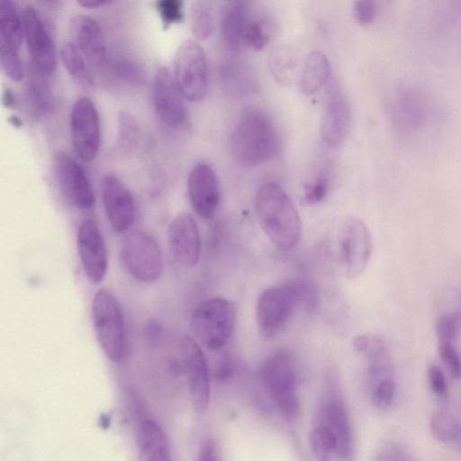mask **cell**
<instances>
[{"label": "cell", "mask_w": 461, "mask_h": 461, "mask_svg": "<svg viewBox=\"0 0 461 461\" xmlns=\"http://www.w3.org/2000/svg\"><path fill=\"white\" fill-rule=\"evenodd\" d=\"M246 24L245 10L241 5H232L225 11L221 30L223 41L229 49L233 50L240 47Z\"/></svg>", "instance_id": "28"}, {"label": "cell", "mask_w": 461, "mask_h": 461, "mask_svg": "<svg viewBox=\"0 0 461 461\" xmlns=\"http://www.w3.org/2000/svg\"><path fill=\"white\" fill-rule=\"evenodd\" d=\"M72 146L77 158L84 162L93 161L101 141L97 109L91 99L79 97L73 104L69 116Z\"/></svg>", "instance_id": "9"}, {"label": "cell", "mask_w": 461, "mask_h": 461, "mask_svg": "<svg viewBox=\"0 0 461 461\" xmlns=\"http://www.w3.org/2000/svg\"><path fill=\"white\" fill-rule=\"evenodd\" d=\"M173 65V77L185 99L202 100L208 87V66L200 44L192 40L182 42L175 53Z\"/></svg>", "instance_id": "8"}, {"label": "cell", "mask_w": 461, "mask_h": 461, "mask_svg": "<svg viewBox=\"0 0 461 461\" xmlns=\"http://www.w3.org/2000/svg\"><path fill=\"white\" fill-rule=\"evenodd\" d=\"M102 199L106 217L112 228L124 232L135 220V203L127 186L115 176L107 175L102 180Z\"/></svg>", "instance_id": "16"}, {"label": "cell", "mask_w": 461, "mask_h": 461, "mask_svg": "<svg viewBox=\"0 0 461 461\" xmlns=\"http://www.w3.org/2000/svg\"><path fill=\"white\" fill-rule=\"evenodd\" d=\"M408 458L405 450L395 445L385 447L378 457L380 460H405Z\"/></svg>", "instance_id": "45"}, {"label": "cell", "mask_w": 461, "mask_h": 461, "mask_svg": "<svg viewBox=\"0 0 461 461\" xmlns=\"http://www.w3.org/2000/svg\"><path fill=\"white\" fill-rule=\"evenodd\" d=\"M376 13L377 8L375 0H356L354 3V19L362 26H367L373 23L376 17Z\"/></svg>", "instance_id": "42"}, {"label": "cell", "mask_w": 461, "mask_h": 461, "mask_svg": "<svg viewBox=\"0 0 461 461\" xmlns=\"http://www.w3.org/2000/svg\"><path fill=\"white\" fill-rule=\"evenodd\" d=\"M260 381L284 416L295 419L300 413L297 377L289 355L276 352L267 357L259 369Z\"/></svg>", "instance_id": "6"}, {"label": "cell", "mask_w": 461, "mask_h": 461, "mask_svg": "<svg viewBox=\"0 0 461 461\" xmlns=\"http://www.w3.org/2000/svg\"><path fill=\"white\" fill-rule=\"evenodd\" d=\"M395 393V383L391 376H386L375 384L371 394L372 404L379 410L387 409L393 402Z\"/></svg>", "instance_id": "36"}, {"label": "cell", "mask_w": 461, "mask_h": 461, "mask_svg": "<svg viewBox=\"0 0 461 461\" xmlns=\"http://www.w3.org/2000/svg\"><path fill=\"white\" fill-rule=\"evenodd\" d=\"M170 250L175 258L183 266L197 264L201 241L197 224L188 213L177 214L170 222L167 230Z\"/></svg>", "instance_id": "18"}, {"label": "cell", "mask_w": 461, "mask_h": 461, "mask_svg": "<svg viewBox=\"0 0 461 461\" xmlns=\"http://www.w3.org/2000/svg\"><path fill=\"white\" fill-rule=\"evenodd\" d=\"M217 457V446L212 439L204 441L200 448L198 460L213 461Z\"/></svg>", "instance_id": "46"}, {"label": "cell", "mask_w": 461, "mask_h": 461, "mask_svg": "<svg viewBox=\"0 0 461 461\" xmlns=\"http://www.w3.org/2000/svg\"><path fill=\"white\" fill-rule=\"evenodd\" d=\"M78 256L86 276L94 285L99 284L108 268V253L98 225L91 219L80 222L77 233Z\"/></svg>", "instance_id": "12"}, {"label": "cell", "mask_w": 461, "mask_h": 461, "mask_svg": "<svg viewBox=\"0 0 461 461\" xmlns=\"http://www.w3.org/2000/svg\"><path fill=\"white\" fill-rule=\"evenodd\" d=\"M60 59L72 79L84 87L93 85L92 75L86 65V59L72 41L65 42L60 50Z\"/></svg>", "instance_id": "27"}, {"label": "cell", "mask_w": 461, "mask_h": 461, "mask_svg": "<svg viewBox=\"0 0 461 461\" xmlns=\"http://www.w3.org/2000/svg\"><path fill=\"white\" fill-rule=\"evenodd\" d=\"M112 71L118 79L132 86L141 85L145 77L140 67L130 60L117 61Z\"/></svg>", "instance_id": "38"}, {"label": "cell", "mask_w": 461, "mask_h": 461, "mask_svg": "<svg viewBox=\"0 0 461 461\" xmlns=\"http://www.w3.org/2000/svg\"><path fill=\"white\" fill-rule=\"evenodd\" d=\"M319 420L323 421L336 436L337 456L340 458L348 457L352 450V434L348 415L341 400H329L322 407Z\"/></svg>", "instance_id": "22"}, {"label": "cell", "mask_w": 461, "mask_h": 461, "mask_svg": "<svg viewBox=\"0 0 461 461\" xmlns=\"http://www.w3.org/2000/svg\"><path fill=\"white\" fill-rule=\"evenodd\" d=\"M151 96L154 109L163 123L170 127H177L185 122L186 117L185 97L172 72L167 68H159L155 74Z\"/></svg>", "instance_id": "15"}, {"label": "cell", "mask_w": 461, "mask_h": 461, "mask_svg": "<svg viewBox=\"0 0 461 461\" xmlns=\"http://www.w3.org/2000/svg\"><path fill=\"white\" fill-rule=\"evenodd\" d=\"M187 192L194 212L202 219L212 218L218 207L220 191L213 169L206 163H199L191 170L187 179Z\"/></svg>", "instance_id": "17"}, {"label": "cell", "mask_w": 461, "mask_h": 461, "mask_svg": "<svg viewBox=\"0 0 461 461\" xmlns=\"http://www.w3.org/2000/svg\"><path fill=\"white\" fill-rule=\"evenodd\" d=\"M429 382L431 390L438 397H446L447 395V384L442 369L432 365L428 370Z\"/></svg>", "instance_id": "43"}, {"label": "cell", "mask_w": 461, "mask_h": 461, "mask_svg": "<svg viewBox=\"0 0 461 461\" xmlns=\"http://www.w3.org/2000/svg\"><path fill=\"white\" fill-rule=\"evenodd\" d=\"M119 258L124 270L139 282H156L163 273L161 249L148 231L135 230L128 233L121 244Z\"/></svg>", "instance_id": "5"}, {"label": "cell", "mask_w": 461, "mask_h": 461, "mask_svg": "<svg viewBox=\"0 0 461 461\" xmlns=\"http://www.w3.org/2000/svg\"><path fill=\"white\" fill-rule=\"evenodd\" d=\"M72 42L84 55L87 62L101 67L106 59V47L99 24L91 17L76 15L69 22Z\"/></svg>", "instance_id": "19"}, {"label": "cell", "mask_w": 461, "mask_h": 461, "mask_svg": "<svg viewBox=\"0 0 461 461\" xmlns=\"http://www.w3.org/2000/svg\"><path fill=\"white\" fill-rule=\"evenodd\" d=\"M0 63L4 73L12 80L19 81L24 71L18 51L0 50Z\"/></svg>", "instance_id": "41"}, {"label": "cell", "mask_w": 461, "mask_h": 461, "mask_svg": "<svg viewBox=\"0 0 461 461\" xmlns=\"http://www.w3.org/2000/svg\"><path fill=\"white\" fill-rule=\"evenodd\" d=\"M140 129L135 118L128 112L118 116V138L116 147L122 153L132 152L139 144Z\"/></svg>", "instance_id": "31"}, {"label": "cell", "mask_w": 461, "mask_h": 461, "mask_svg": "<svg viewBox=\"0 0 461 461\" xmlns=\"http://www.w3.org/2000/svg\"><path fill=\"white\" fill-rule=\"evenodd\" d=\"M429 427L437 440L461 445V422L451 411L447 410L436 411L431 417Z\"/></svg>", "instance_id": "29"}, {"label": "cell", "mask_w": 461, "mask_h": 461, "mask_svg": "<svg viewBox=\"0 0 461 461\" xmlns=\"http://www.w3.org/2000/svg\"><path fill=\"white\" fill-rule=\"evenodd\" d=\"M339 245L348 277L354 279L360 276L368 265L373 247L366 224L357 217H348L340 227Z\"/></svg>", "instance_id": "10"}, {"label": "cell", "mask_w": 461, "mask_h": 461, "mask_svg": "<svg viewBox=\"0 0 461 461\" xmlns=\"http://www.w3.org/2000/svg\"><path fill=\"white\" fill-rule=\"evenodd\" d=\"M273 34L272 25L268 20L260 18L246 24L243 42L253 50H263L270 41Z\"/></svg>", "instance_id": "32"}, {"label": "cell", "mask_w": 461, "mask_h": 461, "mask_svg": "<svg viewBox=\"0 0 461 461\" xmlns=\"http://www.w3.org/2000/svg\"><path fill=\"white\" fill-rule=\"evenodd\" d=\"M180 349L193 409L196 413H203L210 400V380L204 355L197 342L186 336L182 339Z\"/></svg>", "instance_id": "13"}, {"label": "cell", "mask_w": 461, "mask_h": 461, "mask_svg": "<svg viewBox=\"0 0 461 461\" xmlns=\"http://www.w3.org/2000/svg\"><path fill=\"white\" fill-rule=\"evenodd\" d=\"M237 312V304L229 299H209L194 309L190 318V328L203 346L218 350L230 339Z\"/></svg>", "instance_id": "4"}, {"label": "cell", "mask_w": 461, "mask_h": 461, "mask_svg": "<svg viewBox=\"0 0 461 461\" xmlns=\"http://www.w3.org/2000/svg\"><path fill=\"white\" fill-rule=\"evenodd\" d=\"M11 121H12V122H13V124H14V126H18V127H19V126H21V124H22L21 120H20L19 118H17L16 116H14V117L11 119Z\"/></svg>", "instance_id": "50"}, {"label": "cell", "mask_w": 461, "mask_h": 461, "mask_svg": "<svg viewBox=\"0 0 461 461\" xmlns=\"http://www.w3.org/2000/svg\"><path fill=\"white\" fill-rule=\"evenodd\" d=\"M276 127L268 114L258 108L245 109L230 138V150L243 167H255L272 158L277 150Z\"/></svg>", "instance_id": "2"}, {"label": "cell", "mask_w": 461, "mask_h": 461, "mask_svg": "<svg viewBox=\"0 0 461 461\" xmlns=\"http://www.w3.org/2000/svg\"><path fill=\"white\" fill-rule=\"evenodd\" d=\"M309 446L312 453L319 460H327L330 456L338 454V441L332 430L321 420L309 434Z\"/></svg>", "instance_id": "30"}, {"label": "cell", "mask_w": 461, "mask_h": 461, "mask_svg": "<svg viewBox=\"0 0 461 461\" xmlns=\"http://www.w3.org/2000/svg\"><path fill=\"white\" fill-rule=\"evenodd\" d=\"M136 438L140 459L147 461L171 459V448L167 434L152 418L145 415L140 417Z\"/></svg>", "instance_id": "20"}, {"label": "cell", "mask_w": 461, "mask_h": 461, "mask_svg": "<svg viewBox=\"0 0 461 461\" xmlns=\"http://www.w3.org/2000/svg\"><path fill=\"white\" fill-rule=\"evenodd\" d=\"M427 106L422 96L414 92L400 95L393 106V120L403 131H417L425 122Z\"/></svg>", "instance_id": "23"}, {"label": "cell", "mask_w": 461, "mask_h": 461, "mask_svg": "<svg viewBox=\"0 0 461 461\" xmlns=\"http://www.w3.org/2000/svg\"><path fill=\"white\" fill-rule=\"evenodd\" d=\"M23 23L11 0H0V50L19 51Z\"/></svg>", "instance_id": "25"}, {"label": "cell", "mask_w": 461, "mask_h": 461, "mask_svg": "<svg viewBox=\"0 0 461 461\" xmlns=\"http://www.w3.org/2000/svg\"><path fill=\"white\" fill-rule=\"evenodd\" d=\"M330 75L327 57L321 51H312L305 58L298 78L300 91L304 95L315 94L327 83Z\"/></svg>", "instance_id": "24"}, {"label": "cell", "mask_w": 461, "mask_h": 461, "mask_svg": "<svg viewBox=\"0 0 461 461\" xmlns=\"http://www.w3.org/2000/svg\"><path fill=\"white\" fill-rule=\"evenodd\" d=\"M23 38L30 57L29 68L50 77L57 66L54 41L37 11L27 7L23 15Z\"/></svg>", "instance_id": "11"}, {"label": "cell", "mask_w": 461, "mask_h": 461, "mask_svg": "<svg viewBox=\"0 0 461 461\" xmlns=\"http://www.w3.org/2000/svg\"><path fill=\"white\" fill-rule=\"evenodd\" d=\"M155 7L165 29L184 20L183 0H156Z\"/></svg>", "instance_id": "35"}, {"label": "cell", "mask_w": 461, "mask_h": 461, "mask_svg": "<svg viewBox=\"0 0 461 461\" xmlns=\"http://www.w3.org/2000/svg\"><path fill=\"white\" fill-rule=\"evenodd\" d=\"M41 4L48 7H57L61 0H39Z\"/></svg>", "instance_id": "49"}, {"label": "cell", "mask_w": 461, "mask_h": 461, "mask_svg": "<svg viewBox=\"0 0 461 461\" xmlns=\"http://www.w3.org/2000/svg\"><path fill=\"white\" fill-rule=\"evenodd\" d=\"M255 209L263 231L276 248L287 251L297 246L302 236L301 218L281 185H262L256 193Z\"/></svg>", "instance_id": "1"}, {"label": "cell", "mask_w": 461, "mask_h": 461, "mask_svg": "<svg viewBox=\"0 0 461 461\" xmlns=\"http://www.w3.org/2000/svg\"><path fill=\"white\" fill-rule=\"evenodd\" d=\"M48 78L29 68L27 100L32 113L37 117L46 116L54 109V96Z\"/></svg>", "instance_id": "26"}, {"label": "cell", "mask_w": 461, "mask_h": 461, "mask_svg": "<svg viewBox=\"0 0 461 461\" xmlns=\"http://www.w3.org/2000/svg\"><path fill=\"white\" fill-rule=\"evenodd\" d=\"M3 104L7 108L15 106V98L14 93L10 89H5L3 94Z\"/></svg>", "instance_id": "48"}, {"label": "cell", "mask_w": 461, "mask_h": 461, "mask_svg": "<svg viewBox=\"0 0 461 461\" xmlns=\"http://www.w3.org/2000/svg\"><path fill=\"white\" fill-rule=\"evenodd\" d=\"M271 73L275 79L283 86H289L294 79V63L285 53L278 51L271 57L269 61Z\"/></svg>", "instance_id": "34"}, {"label": "cell", "mask_w": 461, "mask_h": 461, "mask_svg": "<svg viewBox=\"0 0 461 461\" xmlns=\"http://www.w3.org/2000/svg\"><path fill=\"white\" fill-rule=\"evenodd\" d=\"M191 28L198 40L208 39L213 31V18L209 7L203 3H196L191 12Z\"/></svg>", "instance_id": "33"}, {"label": "cell", "mask_w": 461, "mask_h": 461, "mask_svg": "<svg viewBox=\"0 0 461 461\" xmlns=\"http://www.w3.org/2000/svg\"><path fill=\"white\" fill-rule=\"evenodd\" d=\"M329 181L327 176H319L316 179L308 182L303 186L302 202L305 205H312L321 202L327 194Z\"/></svg>", "instance_id": "39"}, {"label": "cell", "mask_w": 461, "mask_h": 461, "mask_svg": "<svg viewBox=\"0 0 461 461\" xmlns=\"http://www.w3.org/2000/svg\"><path fill=\"white\" fill-rule=\"evenodd\" d=\"M303 282H293L265 289L257 304V324L262 337L276 336L289 320L296 303L302 301Z\"/></svg>", "instance_id": "7"}, {"label": "cell", "mask_w": 461, "mask_h": 461, "mask_svg": "<svg viewBox=\"0 0 461 461\" xmlns=\"http://www.w3.org/2000/svg\"><path fill=\"white\" fill-rule=\"evenodd\" d=\"M232 375V363L229 354H222L215 369V378L219 382L228 380Z\"/></svg>", "instance_id": "44"}, {"label": "cell", "mask_w": 461, "mask_h": 461, "mask_svg": "<svg viewBox=\"0 0 461 461\" xmlns=\"http://www.w3.org/2000/svg\"><path fill=\"white\" fill-rule=\"evenodd\" d=\"M57 179L66 198L77 209L88 210L95 204V194L88 178L78 162L60 151L54 158Z\"/></svg>", "instance_id": "14"}, {"label": "cell", "mask_w": 461, "mask_h": 461, "mask_svg": "<svg viewBox=\"0 0 461 461\" xmlns=\"http://www.w3.org/2000/svg\"><path fill=\"white\" fill-rule=\"evenodd\" d=\"M92 321L97 341L113 363L122 361L127 352V333L123 312L115 294L99 289L92 303Z\"/></svg>", "instance_id": "3"}, {"label": "cell", "mask_w": 461, "mask_h": 461, "mask_svg": "<svg viewBox=\"0 0 461 461\" xmlns=\"http://www.w3.org/2000/svg\"><path fill=\"white\" fill-rule=\"evenodd\" d=\"M349 121L347 101L340 95H334L328 101L321 122V134L326 146L333 149L345 140Z\"/></svg>", "instance_id": "21"}, {"label": "cell", "mask_w": 461, "mask_h": 461, "mask_svg": "<svg viewBox=\"0 0 461 461\" xmlns=\"http://www.w3.org/2000/svg\"><path fill=\"white\" fill-rule=\"evenodd\" d=\"M438 352L440 358L448 369L451 375L461 378V357L455 348L453 342H438Z\"/></svg>", "instance_id": "40"}, {"label": "cell", "mask_w": 461, "mask_h": 461, "mask_svg": "<svg viewBox=\"0 0 461 461\" xmlns=\"http://www.w3.org/2000/svg\"><path fill=\"white\" fill-rule=\"evenodd\" d=\"M461 328V315L457 313L445 314L438 318L436 333L438 342H455Z\"/></svg>", "instance_id": "37"}, {"label": "cell", "mask_w": 461, "mask_h": 461, "mask_svg": "<svg viewBox=\"0 0 461 461\" xmlns=\"http://www.w3.org/2000/svg\"><path fill=\"white\" fill-rule=\"evenodd\" d=\"M81 6L85 8H98L109 3L111 0H76Z\"/></svg>", "instance_id": "47"}]
</instances>
